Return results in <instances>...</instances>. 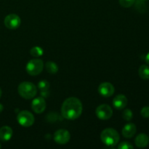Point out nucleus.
<instances>
[{"label":"nucleus","mask_w":149,"mask_h":149,"mask_svg":"<svg viewBox=\"0 0 149 149\" xmlns=\"http://www.w3.org/2000/svg\"><path fill=\"white\" fill-rule=\"evenodd\" d=\"M83 106L79 99L75 97L67 98L61 107V114L68 120H75L81 116Z\"/></svg>","instance_id":"nucleus-1"},{"label":"nucleus","mask_w":149,"mask_h":149,"mask_svg":"<svg viewBox=\"0 0 149 149\" xmlns=\"http://www.w3.org/2000/svg\"><path fill=\"white\" fill-rule=\"evenodd\" d=\"M100 139L105 145L109 147H113L119 143L120 137L117 131L112 128H106L102 131Z\"/></svg>","instance_id":"nucleus-2"},{"label":"nucleus","mask_w":149,"mask_h":149,"mask_svg":"<svg viewBox=\"0 0 149 149\" xmlns=\"http://www.w3.org/2000/svg\"><path fill=\"white\" fill-rule=\"evenodd\" d=\"M19 95L23 98L30 100L33 98L37 94V88L36 86L29 81H23L20 83L17 88Z\"/></svg>","instance_id":"nucleus-3"},{"label":"nucleus","mask_w":149,"mask_h":149,"mask_svg":"<svg viewBox=\"0 0 149 149\" xmlns=\"http://www.w3.org/2000/svg\"><path fill=\"white\" fill-rule=\"evenodd\" d=\"M44 65L45 64L41 59H32L26 64V71L31 76H37L43 71Z\"/></svg>","instance_id":"nucleus-4"},{"label":"nucleus","mask_w":149,"mask_h":149,"mask_svg":"<svg viewBox=\"0 0 149 149\" xmlns=\"http://www.w3.org/2000/svg\"><path fill=\"white\" fill-rule=\"evenodd\" d=\"M17 120L21 126L29 127L34 123V116L29 111H22L17 114Z\"/></svg>","instance_id":"nucleus-5"},{"label":"nucleus","mask_w":149,"mask_h":149,"mask_svg":"<svg viewBox=\"0 0 149 149\" xmlns=\"http://www.w3.org/2000/svg\"><path fill=\"white\" fill-rule=\"evenodd\" d=\"M95 114L100 120H108L113 115V110L109 105L103 104L96 109Z\"/></svg>","instance_id":"nucleus-6"},{"label":"nucleus","mask_w":149,"mask_h":149,"mask_svg":"<svg viewBox=\"0 0 149 149\" xmlns=\"http://www.w3.org/2000/svg\"><path fill=\"white\" fill-rule=\"evenodd\" d=\"M4 26L9 29H17L21 24L20 17L16 14H10L7 15L4 20Z\"/></svg>","instance_id":"nucleus-7"},{"label":"nucleus","mask_w":149,"mask_h":149,"mask_svg":"<svg viewBox=\"0 0 149 149\" xmlns=\"http://www.w3.org/2000/svg\"><path fill=\"white\" fill-rule=\"evenodd\" d=\"M70 138H71V135L66 130H58L54 134V140L55 143L60 145L66 144L70 141Z\"/></svg>","instance_id":"nucleus-8"},{"label":"nucleus","mask_w":149,"mask_h":149,"mask_svg":"<svg viewBox=\"0 0 149 149\" xmlns=\"http://www.w3.org/2000/svg\"><path fill=\"white\" fill-rule=\"evenodd\" d=\"M115 91L114 87L111 83L109 82H103L99 85L98 87V93L100 95L105 97H111L113 95Z\"/></svg>","instance_id":"nucleus-9"},{"label":"nucleus","mask_w":149,"mask_h":149,"mask_svg":"<svg viewBox=\"0 0 149 149\" xmlns=\"http://www.w3.org/2000/svg\"><path fill=\"white\" fill-rule=\"evenodd\" d=\"M31 109L36 113H42L46 109V102L44 97H37L31 103Z\"/></svg>","instance_id":"nucleus-10"},{"label":"nucleus","mask_w":149,"mask_h":149,"mask_svg":"<svg viewBox=\"0 0 149 149\" xmlns=\"http://www.w3.org/2000/svg\"><path fill=\"white\" fill-rule=\"evenodd\" d=\"M128 100L127 97L124 95H118L113 98V106L117 110H122L127 106Z\"/></svg>","instance_id":"nucleus-11"},{"label":"nucleus","mask_w":149,"mask_h":149,"mask_svg":"<svg viewBox=\"0 0 149 149\" xmlns=\"http://www.w3.org/2000/svg\"><path fill=\"white\" fill-rule=\"evenodd\" d=\"M137 131V127L135 124L128 123L125 125L122 129V135L125 138H131L135 135Z\"/></svg>","instance_id":"nucleus-12"},{"label":"nucleus","mask_w":149,"mask_h":149,"mask_svg":"<svg viewBox=\"0 0 149 149\" xmlns=\"http://www.w3.org/2000/svg\"><path fill=\"white\" fill-rule=\"evenodd\" d=\"M135 143L137 147L140 148H144L148 146L149 143V138L146 134L141 133L135 138Z\"/></svg>","instance_id":"nucleus-13"},{"label":"nucleus","mask_w":149,"mask_h":149,"mask_svg":"<svg viewBox=\"0 0 149 149\" xmlns=\"http://www.w3.org/2000/svg\"><path fill=\"white\" fill-rule=\"evenodd\" d=\"M13 136V130L8 126H3L0 128V140L8 141Z\"/></svg>","instance_id":"nucleus-14"},{"label":"nucleus","mask_w":149,"mask_h":149,"mask_svg":"<svg viewBox=\"0 0 149 149\" xmlns=\"http://www.w3.org/2000/svg\"><path fill=\"white\" fill-rule=\"evenodd\" d=\"M138 74L140 77L143 80L149 79V66L147 65H142L139 68Z\"/></svg>","instance_id":"nucleus-15"},{"label":"nucleus","mask_w":149,"mask_h":149,"mask_svg":"<svg viewBox=\"0 0 149 149\" xmlns=\"http://www.w3.org/2000/svg\"><path fill=\"white\" fill-rule=\"evenodd\" d=\"M45 68L51 74H55L58 71V65L53 61H47L45 63Z\"/></svg>","instance_id":"nucleus-16"},{"label":"nucleus","mask_w":149,"mask_h":149,"mask_svg":"<svg viewBox=\"0 0 149 149\" xmlns=\"http://www.w3.org/2000/svg\"><path fill=\"white\" fill-rule=\"evenodd\" d=\"M38 88L42 93H47L49 89V83L46 80H42L38 83Z\"/></svg>","instance_id":"nucleus-17"},{"label":"nucleus","mask_w":149,"mask_h":149,"mask_svg":"<svg viewBox=\"0 0 149 149\" xmlns=\"http://www.w3.org/2000/svg\"><path fill=\"white\" fill-rule=\"evenodd\" d=\"M30 53L31 55V56L35 57V58H39V57L42 56L43 55L44 51L42 47H33L31 49Z\"/></svg>","instance_id":"nucleus-18"},{"label":"nucleus","mask_w":149,"mask_h":149,"mask_svg":"<svg viewBox=\"0 0 149 149\" xmlns=\"http://www.w3.org/2000/svg\"><path fill=\"white\" fill-rule=\"evenodd\" d=\"M122 117H123V119H125V121H130L131 119H132V117H133V113H132V111L130 110V109H125V111H123V113H122Z\"/></svg>","instance_id":"nucleus-19"},{"label":"nucleus","mask_w":149,"mask_h":149,"mask_svg":"<svg viewBox=\"0 0 149 149\" xmlns=\"http://www.w3.org/2000/svg\"><path fill=\"white\" fill-rule=\"evenodd\" d=\"M119 2L122 7L128 8V7H132L135 4V0H119Z\"/></svg>","instance_id":"nucleus-20"},{"label":"nucleus","mask_w":149,"mask_h":149,"mask_svg":"<svg viewBox=\"0 0 149 149\" xmlns=\"http://www.w3.org/2000/svg\"><path fill=\"white\" fill-rule=\"evenodd\" d=\"M133 146L130 142H122L118 146L119 149H133Z\"/></svg>","instance_id":"nucleus-21"},{"label":"nucleus","mask_w":149,"mask_h":149,"mask_svg":"<svg viewBox=\"0 0 149 149\" xmlns=\"http://www.w3.org/2000/svg\"><path fill=\"white\" fill-rule=\"evenodd\" d=\"M141 114L143 117L149 118V106H145L141 111Z\"/></svg>","instance_id":"nucleus-22"},{"label":"nucleus","mask_w":149,"mask_h":149,"mask_svg":"<svg viewBox=\"0 0 149 149\" xmlns=\"http://www.w3.org/2000/svg\"><path fill=\"white\" fill-rule=\"evenodd\" d=\"M146 62L147 63V64L149 65V52L146 55Z\"/></svg>","instance_id":"nucleus-23"},{"label":"nucleus","mask_w":149,"mask_h":149,"mask_svg":"<svg viewBox=\"0 0 149 149\" xmlns=\"http://www.w3.org/2000/svg\"><path fill=\"white\" fill-rule=\"evenodd\" d=\"M3 109H4V107H3L2 105H1V103H0V113H1V112L2 111H3Z\"/></svg>","instance_id":"nucleus-24"},{"label":"nucleus","mask_w":149,"mask_h":149,"mask_svg":"<svg viewBox=\"0 0 149 149\" xmlns=\"http://www.w3.org/2000/svg\"><path fill=\"white\" fill-rule=\"evenodd\" d=\"M1 94H2V92H1V89L0 88V97H1Z\"/></svg>","instance_id":"nucleus-25"},{"label":"nucleus","mask_w":149,"mask_h":149,"mask_svg":"<svg viewBox=\"0 0 149 149\" xmlns=\"http://www.w3.org/2000/svg\"><path fill=\"white\" fill-rule=\"evenodd\" d=\"M1 144H0V148H1Z\"/></svg>","instance_id":"nucleus-26"},{"label":"nucleus","mask_w":149,"mask_h":149,"mask_svg":"<svg viewBox=\"0 0 149 149\" xmlns=\"http://www.w3.org/2000/svg\"><path fill=\"white\" fill-rule=\"evenodd\" d=\"M141 1H146V0H141Z\"/></svg>","instance_id":"nucleus-27"}]
</instances>
